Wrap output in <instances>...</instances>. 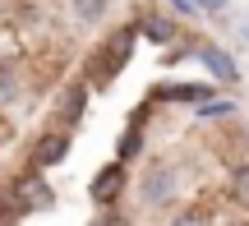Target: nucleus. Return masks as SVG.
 I'll return each instance as SVG.
<instances>
[{
    "label": "nucleus",
    "instance_id": "nucleus-14",
    "mask_svg": "<svg viewBox=\"0 0 249 226\" xmlns=\"http://www.w3.org/2000/svg\"><path fill=\"white\" fill-rule=\"evenodd\" d=\"M231 111H235L231 102H208V97L198 102V116H203V120H213V116H231Z\"/></svg>",
    "mask_w": 249,
    "mask_h": 226
},
{
    "label": "nucleus",
    "instance_id": "nucleus-1",
    "mask_svg": "<svg viewBox=\"0 0 249 226\" xmlns=\"http://www.w3.org/2000/svg\"><path fill=\"white\" fill-rule=\"evenodd\" d=\"M134 199H139L143 212H166L171 203L180 199V171H176L171 162H148V166L139 171Z\"/></svg>",
    "mask_w": 249,
    "mask_h": 226
},
{
    "label": "nucleus",
    "instance_id": "nucleus-9",
    "mask_svg": "<svg viewBox=\"0 0 249 226\" xmlns=\"http://www.w3.org/2000/svg\"><path fill=\"white\" fill-rule=\"evenodd\" d=\"M70 9L79 23H102L107 18V0H70Z\"/></svg>",
    "mask_w": 249,
    "mask_h": 226
},
{
    "label": "nucleus",
    "instance_id": "nucleus-10",
    "mask_svg": "<svg viewBox=\"0 0 249 226\" xmlns=\"http://www.w3.org/2000/svg\"><path fill=\"white\" fill-rule=\"evenodd\" d=\"M139 139H143V116H134V125L124 129V139H120V162H129V157L139 153Z\"/></svg>",
    "mask_w": 249,
    "mask_h": 226
},
{
    "label": "nucleus",
    "instance_id": "nucleus-5",
    "mask_svg": "<svg viewBox=\"0 0 249 226\" xmlns=\"http://www.w3.org/2000/svg\"><path fill=\"white\" fill-rule=\"evenodd\" d=\"M189 55H198V60H203V65H208V70H213V74H217L222 83H235V79H240L235 60H231V55L222 51V46H213V42H198V46H194Z\"/></svg>",
    "mask_w": 249,
    "mask_h": 226
},
{
    "label": "nucleus",
    "instance_id": "nucleus-11",
    "mask_svg": "<svg viewBox=\"0 0 249 226\" xmlns=\"http://www.w3.org/2000/svg\"><path fill=\"white\" fill-rule=\"evenodd\" d=\"M231 199L240 203V208H249V162L235 166V175H231Z\"/></svg>",
    "mask_w": 249,
    "mask_h": 226
},
{
    "label": "nucleus",
    "instance_id": "nucleus-3",
    "mask_svg": "<svg viewBox=\"0 0 249 226\" xmlns=\"http://www.w3.org/2000/svg\"><path fill=\"white\" fill-rule=\"evenodd\" d=\"M65 157H70V134H65V129L33 139V148H28V162H33L37 171H46V166H60Z\"/></svg>",
    "mask_w": 249,
    "mask_h": 226
},
{
    "label": "nucleus",
    "instance_id": "nucleus-16",
    "mask_svg": "<svg viewBox=\"0 0 249 226\" xmlns=\"http://www.w3.org/2000/svg\"><path fill=\"white\" fill-rule=\"evenodd\" d=\"M171 9H176L180 18H198V9H194V0H171Z\"/></svg>",
    "mask_w": 249,
    "mask_h": 226
},
{
    "label": "nucleus",
    "instance_id": "nucleus-15",
    "mask_svg": "<svg viewBox=\"0 0 249 226\" xmlns=\"http://www.w3.org/2000/svg\"><path fill=\"white\" fill-rule=\"evenodd\" d=\"M60 106H65V116H70V120L79 116V111H83V83H74V88H70V97H65Z\"/></svg>",
    "mask_w": 249,
    "mask_h": 226
},
{
    "label": "nucleus",
    "instance_id": "nucleus-8",
    "mask_svg": "<svg viewBox=\"0 0 249 226\" xmlns=\"http://www.w3.org/2000/svg\"><path fill=\"white\" fill-rule=\"evenodd\" d=\"M208 83H180V88H157V97H166V102H203L208 97Z\"/></svg>",
    "mask_w": 249,
    "mask_h": 226
},
{
    "label": "nucleus",
    "instance_id": "nucleus-2",
    "mask_svg": "<svg viewBox=\"0 0 249 226\" xmlns=\"http://www.w3.org/2000/svg\"><path fill=\"white\" fill-rule=\"evenodd\" d=\"M9 199H14L9 217H28V212H46L55 203V194H51V185H42L37 175H23V180L9 190Z\"/></svg>",
    "mask_w": 249,
    "mask_h": 226
},
{
    "label": "nucleus",
    "instance_id": "nucleus-18",
    "mask_svg": "<svg viewBox=\"0 0 249 226\" xmlns=\"http://www.w3.org/2000/svg\"><path fill=\"white\" fill-rule=\"evenodd\" d=\"M245 42H249V23H245Z\"/></svg>",
    "mask_w": 249,
    "mask_h": 226
},
{
    "label": "nucleus",
    "instance_id": "nucleus-17",
    "mask_svg": "<svg viewBox=\"0 0 249 226\" xmlns=\"http://www.w3.org/2000/svg\"><path fill=\"white\" fill-rule=\"evenodd\" d=\"M208 217H213L208 208H189V212H180V222H208Z\"/></svg>",
    "mask_w": 249,
    "mask_h": 226
},
{
    "label": "nucleus",
    "instance_id": "nucleus-4",
    "mask_svg": "<svg viewBox=\"0 0 249 226\" xmlns=\"http://www.w3.org/2000/svg\"><path fill=\"white\" fill-rule=\"evenodd\" d=\"M129 46H134V28H120V33L111 37V46H107L111 55H102V60L92 65V79H97V83L107 79V83H111V79H116V74H120V65L129 60Z\"/></svg>",
    "mask_w": 249,
    "mask_h": 226
},
{
    "label": "nucleus",
    "instance_id": "nucleus-13",
    "mask_svg": "<svg viewBox=\"0 0 249 226\" xmlns=\"http://www.w3.org/2000/svg\"><path fill=\"white\" fill-rule=\"evenodd\" d=\"M194 9H198V18H217L231 9V0H194Z\"/></svg>",
    "mask_w": 249,
    "mask_h": 226
},
{
    "label": "nucleus",
    "instance_id": "nucleus-7",
    "mask_svg": "<svg viewBox=\"0 0 249 226\" xmlns=\"http://www.w3.org/2000/svg\"><path fill=\"white\" fill-rule=\"evenodd\" d=\"M139 33L148 37V42H171V37H176V18H166V14H143L139 18Z\"/></svg>",
    "mask_w": 249,
    "mask_h": 226
},
{
    "label": "nucleus",
    "instance_id": "nucleus-12",
    "mask_svg": "<svg viewBox=\"0 0 249 226\" xmlns=\"http://www.w3.org/2000/svg\"><path fill=\"white\" fill-rule=\"evenodd\" d=\"M14 97H18V79L9 65H0V102H14Z\"/></svg>",
    "mask_w": 249,
    "mask_h": 226
},
{
    "label": "nucleus",
    "instance_id": "nucleus-6",
    "mask_svg": "<svg viewBox=\"0 0 249 226\" xmlns=\"http://www.w3.org/2000/svg\"><path fill=\"white\" fill-rule=\"evenodd\" d=\"M120 185H124V162H111L107 171H97V180H92V199H97V203H111L120 194Z\"/></svg>",
    "mask_w": 249,
    "mask_h": 226
}]
</instances>
